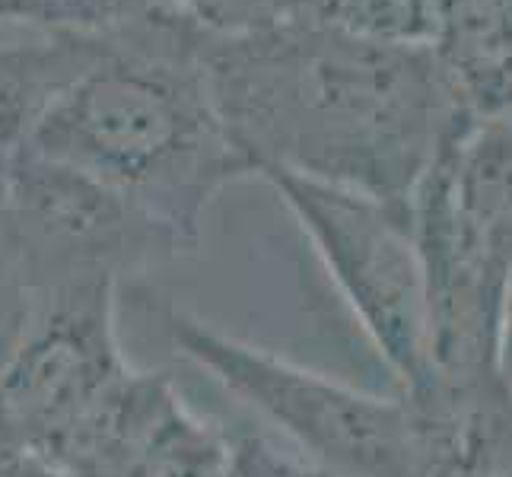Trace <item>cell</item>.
I'll use <instances>...</instances> for the list:
<instances>
[{
    "label": "cell",
    "instance_id": "cell-1",
    "mask_svg": "<svg viewBox=\"0 0 512 477\" xmlns=\"http://www.w3.org/2000/svg\"><path fill=\"white\" fill-rule=\"evenodd\" d=\"M210 96L261 169L411 207L439 147L478 121L436 48L379 45L315 16L252 35H198Z\"/></svg>",
    "mask_w": 512,
    "mask_h": 477
},
{
    "label": "cell",
    "instance_id": "cell-2",
    "mask_svg": "<svg viewBox=\"0 0 512 477\" xmlns=\"http://www.w3.org/2000/svg\"><path fill=\"white\" fill-rule=\"evenodd\" d=\"M198 35L169 0L105 32L96 61L48 105L23 147L115 191L191 252L217 194L252 179L210 96Z\"/></svg>",
    "mask_w": 512,
    "mask_h": 477
},
{
    "label": "cell",
    "instance_id": "cell-3",
    "mask_svg": "<svg viewBox=\"0 0 512 477\" xmlns=\"http://www.w3.org/2000/svg\"><path fill=\"white\" fill-rule=\"evenodd\" d=\"M172 347L271 423L287 446L338 477H411L414 427L401 392L379 395L239 341L182 306L163 303Z\"/></svg>",
    "mask_w": 512,
    "mask_h": 477
},
{
    "label": "cell",
    "instance_id": "cell-4",
    "mask_svg": "<svg viewBox=\"0 0 512 477\" xmlns=\"http://www.w3.org/2000/svg\"><path fill=\"white\" fill-rule=\"evenodd\" d=\"M255 179L268 182L296 217L398 392L423 385L427 290L411 207L287 169H261Z\"/></svg>",
    "mask_w": 512,
    "mask_h": 477
},
{
    "label": "cell",
    "instance_id": "cell-5",
    "mask_svg": "<svg viewBox=\"0 0 512 477\" xmlns=\"http://www.w3.org/2000/svg\"><path fill=\"white\" fill-rule=\"evenodd\" d=\"M0 198L42 306L64 287L86 280L121 287L131 274L194 255L131 201L29 150L0 159Z\"/></svg>",
    "mask_w": 512,
    "mask_h": 477
},
{
    "label": "cell",
    "instance_id": "cell-6",
    "mask_svg": "<svg viewBox=\"0 0 512 477\" xmlns=\"http://www.w3.org/2000/svg\"><path fill=\"white\" fill-rule=\"evenodd\" d=\"M118 290L112 280H86L51 293L0 369V411L13 439L51 465H61L86 420L131 369L118 344Z\"/></svg>",
    "mask_w": 512,
    "mask_h": 477
},
{
    "label": "cell",
    "instance_id": "cell-7",
    "mask_svg": "<svg viewBox=\"0 0 512 477\" xmlns=\"http://www.w3.org/2000/svg\"><path fill=\"white\" fill-rule=\"evenodd\" d=\"M58 468L67 477H226L229 430L194 411L166 373L131 366Z\"/></svg>",
    "mask_w": 512,
    "mask_h": 477
},
{
    "label": "cell",
    "instance_id": "cell-8",
    "mask_svg": "<svg viewBox=\"0 0 512 477\" xmlns=\"http://www.w3.org/2000/svg\"><path fill=\"white\" fill-rule=\"evenodd\" d=\"M436 55L474 118L512 112V0H446Z\"/></svg>",
    "mask_w": 512,
    "mask_h": 477
},
{
    "label": "cell",
    "instance_id": "cell-9",
    "mask_svg": "<svg viewBox=\"0 0 512 477\" xmlns=\"http://www.w3.org/2000/svg\"><path fill=\"white\" fill-rule=\"evenodd\" d=\"M102 35H42L35 42L0 45V159L23 150L70 83L90 67Z\"/></svg>",
    "mask_w": 512,
    "mask_h": 477
},
{
    "label": "cell",
    "instance_id": "cell-10",
    "mask_svg": "<svg viewBox=\"0 0 512 477\" xmlns=\"http://www.w3.org/2000/svg\"><path fill=\"white\" fill-rule=\"evenodd\" d=\"M309 16L357 39L401 48H436L443 32V0H315Z\"/></svg>",
    "mask_w": 512,
    "mask_h": 477
},
{
    "label": "cell",
    "instance_id": "cell-11",
    "mask_svg": "<svg viewBox=\"0 0 512 477\" xmlns=\"http://www.w3.org/2000/svg\"><path fill=\"white\" fill-rule=\"evenodd\" d=\"M160 4L163 0H0V26H29L39 35H105Z\"/></svg>",
    "mask_w": 512,
    "mask_h": 477
},
{
    "label": "cell",
    "instance_id": "cell-12",
    "mask_svg": "<svg viewBox=\"0 0 512 477\" xmlns=\"http://www.w3.org/2000/svg\"><path fill=\"white\" fill-rule=\"evenodd\" d=\"M39 312L42 293L26 268V258L7 220L4 198H0V369L20 350Z\"/></svg>",
    "mask_w": 512,
    "mask_h": 477
},
{
    "label": "cell",
    "instance_id": "cell-13",
    "mask_svg": "<svg viewBox=\"0 0 512 477\" xmlns=\"http://www.w3.org/2000/svg\"><path fill=\"white\" fill-rule=\"evenodd\" d=\"M207 35H252L303 20L312 0H169Z\"/></svg>",
    "mask_w": 512,
    "mask_h": 477
},
{
    "label": "cell",
    "instance_id": "cell-14",
    "mask_svg": "<svg viewBox=\"0 0 512 477\" xmlns=\"http://www.w3.org/2000/svg\"><path fill=\"white\" fill-rule=\"evenodd\" d=\"M503 477H512V471H506V474H503Z\"/></svg>",
    "mask_w": 512,
    "mask_h": 477
},
{
    "label": "cell",
    "instance_id": "cell-15",
    "mask_svg": "<svg viewBox=\"0 0 512 477\" xmlns=\"http://www.w3.org/2000/svg\"><path fill=\"white\" fill-rule=\"evenodd\" d=\"M312 4H315V0H312Z\"/></svg>",
    "mask_w": 512,
    "mask_h": 477
}]
</instances>
